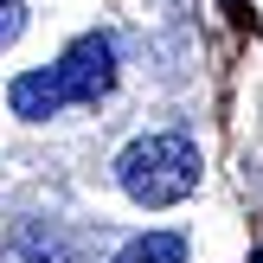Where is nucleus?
I'll return each mask as SVG.
<instances>
[{
	"label": "nucleus",
	"instance_id": "nucleus-1",
	"mask_svg": "<svg viewBox=\"0 0 263 263\" xmlns=\"http://www.w3.org/2000/svg\"><path fill=\"white\" fill-rule=\"evenodd\" d=\"M116 186L135 205H180L199 186V148L186 135H141L116 154Z\"/></svg>",
	"mask_w": 263,
	"mask_h": 263
},
{
	"label": "nucleus",
	"instance_id": "nucleus-2",
	"mask_svg": "<svg viewBox=\"0 0 263 263\" xmlns=\"http://www.w3.org/2000/svg\"><path fill=\"white\" fill-rule=\"evenodd\" d=\"M51 77H58V90H64V109H71V103H103L116 90V45L103 32H84L51 64Z\"/></svg>",
	"mask_w": 263,
	"mask_h": 263
},
{
	"label": "nucleus",
	"instance_id": "nucleus-3",
	"mask_svg": "<svg viewBox=\"0 0 263 263\" xmlns=\"http://www.w3.org/2000/svg\"><path fill=\"white\" fill-rule=\"evenodd\" d=\"M116 263H186V238L180 231H141L116 251Z\"/></svg>",
	"mask_w": 263,
	"mask_h": 263
},
{
	"label": "nucleus",
	"instance_id": "nucleus-4",
	"mask_svg": "<svg viewBox=\"0 0 263 263\" xmlns=\"http://www.w3.org/2000/svg\"><path fill=\"white\" fill-rule=\"evenodd\" d=\"M20 32H26V0H0V45H13Z\"/></svg>",
	"mask_w": 263,
	"mask_h": 263
}]
</instances>
